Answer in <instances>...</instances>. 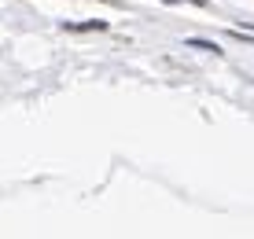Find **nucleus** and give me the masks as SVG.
I'll return each mask as SVG.
<instances>
[{
	"instance_id": "obj_1",
	"label": "nucleus",
	"mask_w": 254,
	"mask_h": 239,
	"mask_svg": "<svg viewBox=\"0 0 254 239\" xmlns=\"http://www.w3.org/2000/svg\"><path fill=\"white\" fill-rule=\"evenodd\" d=\"M107 22H100V19H92V22H66V30H103Z\"/></svg>"
},
{
	"instance_id": "obj_2",
	"label": "nucleus",
	"mask_w": 254,
	"mask_h": 239,
	"mask_svg": "<svg viewBox=\"0 0 254 239\" xmlns=\"http://www.w3.org/2000/svg\"><path fill=\"white\" fill-rule=\"evenodd\" d=\"M188 44H191V48H199V52H217V44H210V41H199V37H191Z\"/></svg>"
},
{
	"instance_id": "obj_3",
	"label": "nucleus",
	"mask_w": 254,
	"mask_h": 239,
	"mask_svg": "<svg viewBox=\"0 0 254 239\" xmlns=\"http://www.w3.org/2000/svg\"><path fill=\"white\" fill-rule=\"evenodd\" d=\"M166 4H177V0H166Z\"/></svg>"
}]
</instances>
